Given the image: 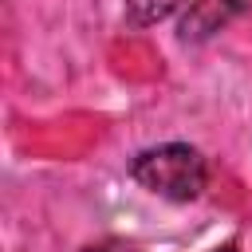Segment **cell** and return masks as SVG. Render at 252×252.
<instances>
[{"mask_svg":"<svg viewBox=\"0 0 252 252\" xmlns=\"http://www.w3.org/2000/svg\"><path fill=\"white\" fill-rule=\"evenodd\" d=\"M130 177L165 201H193L201 197L205 181H209V165L201 158L197 146L185 142H165V146H150L130 161Z\"/></svg>","mask_w":252,"mask_h":252,"instance_id":"1","label":"cell"},{"mask_svg":"<svg viewBox=\"0 0 252 252\" xmlns=\"http://www.w3.org/2000/svg\"><path fill=\"white\" fill-rule=\"evenodd\" d=\"M240 12V0H189V12L181 20V39H209Z\"/></svg>","mask_w":252,"mask_h":252,"instance_id":"2","label":"cell"},{"mask_svg":"<svg viewBox=\"0 0 252 252\" xmlns=\"http://www.w3.org/2000/svg\"><path fill=\"white\" fill-rule=\"evenodd\" d=\"M181 0H126V20L134 28H150V24H161L165 16L177 12Z\"/></svg>","mask_w":252,"mask_h":252,"instance_id":"3","label":"cell"},{"mask_svg":"<svg viewBox=\"0 0 252 252\" xmlns=\"http://www.w3.org/2000/svg\"><path fill=\"white\" fill-rule=\"evenodd\" d=\"M83 252H138V244H130V240H118V236H106V240H94V244H87Z\"/></svg>","mask_w":252,"mask_h":252,"instance_id":"4","label":"cell"},{"mask_svg":"<svg viewBox=\"0 0 252 252\" xmlns=\"http://www.w3.org/2000/svg\"><path fill=\"white\" fill-rule=\"evenodd\" d=\"M213 252H236V248H232V244H224V248H213Z\"/></svg>","mask_w":252,"mask_h":252,"instance_id":"5","label":"cell"}]
</instances>
